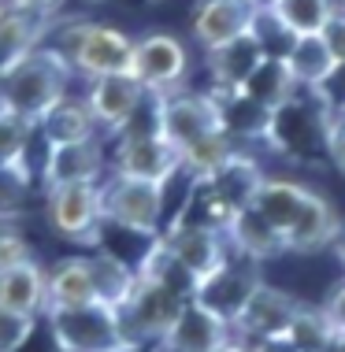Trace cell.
I'll return each mask as SVG.
<instances>
[{
    "mask_svg": "<svg viewBox=\"0 0 345 352\" xmlns=\"http://www.w3.org/2000/svg\"><path fill=\"white\" fill-rule=\"evenodd\" d=\"M216 352H256V349H249L245 341H234V338H230V341H223V345H219Z\"/></svg>",
    "mask_w": 345,
    "mask_h": 352,
    "instance_id": "41",
    "label": "cell"
},
{
    "mask_svg": "<svg viewBox=\"0 0 345 352\" xmlns=\"http://www.w3.org/2000/svg\"><path fill=\"white\" fill-rule=\"evenodd\" d=\"M160 245L194 274L197 285L230 260L227 234L216 230V226H208V223H197V219H178L175 226H167V230L160 234Z\"/></svg>",
    "mask_w": 345,
    "mask_h": 352,
    "instance_id": "10",
    "label": "cell"
},
{
    "mask_svg": "<svg viewBox=\"0 0 345 352\" xmlns=\"http://www.w3.org/2000/svg\"><path fill=\"white\" fill-rule=\"evenodd\" d=\"M37 330V316H23V311L0 308V352H23L26 341Z\"/></svg>",
    "mask_w": 345,
    "mask_h": 352,
    "instance_id": "33",
    "label": "cell"
},
{
    "mask_svg": "<svg viewBox=\"0 0 345 352\" xmlns=\"http://www.w3.org/2000/svg\"><path fill=\"white\" fill-rule=\"evenodd\" d=\"M112 352H164V349H160V341H123V345L119 349H112Z\"/></svg>",
    "mask_w": 345,
    "mask_h": 352,
    "instance_id": "39",
    "label": "cell"
},
{
    "mask_svg": "<svg viewBox=\"0 0 345 352\" xmlns=\"http://www.w3.org/2000/svg\"><path fill=\"white\" fill-rule=\"evenodd\" d=\"M101 175H104V148L97 138L45 148V186L101 182Z\"/></svg>",
    "mask_w": 345,
    "mask_h": 352,
    "instance_id": "18",
    "label": "cell"
},
{
    "mask_svg": "<svg viewBox=\"0 0 345 352\" xmlns=\"http://www.w3.org/2000/svg\"><path fill=\"white\" fill-rule=\"evenodd\" d=\"M30 204V167H26V152L12 160H0V223L26 215Z\"/></svg>",
    "mask_w": 345,
    "mask_h": 352,
    "instance_id": "30",
    "label": "cell"
},
{
    "mask_svg": "<svg viewBox=\"0 0 345 352\" xmlns=\"http://www.w3.org/2000/svg\"><path fill=\"white\" fill-rule=\"evenodd\" d=\"M71 74V63L41 41L0 74V111L26 126H37V119L67 97Z\"/></svg>",
    "mask_w": 345,
    "mask_h": 352,
    "instance_id": "1",
    "label": "cell"
},
{
    "mask_svg": "<svg viewBox=\"0 0 345 352\" xmlns=\"http://www.w3.org/2000/svg\"><path fill=\"white\" fill-rule=\"evenodd\" d=\"M4 4L23 8V12H37V15H52L56 8L63 4V0H4Z\"/></svg>",
    "mask_w": 345,
    "mask_h": 352,
    "instance_id": "38",
    "label": "cell"
},
{
    "mask_svg": "<svg viewBox=\"0 0 345 352\" xmlns=\"http://www.w3.org/2000/svg\"><path fill=\"white\" fill-rule=\"evenodd\" d=\"M93 300H97V289L90 274V256H71L49 271V308H79Z\"/></svg>",
    "mask_w": 345,
    "mask_h": 352,
    "instance_id": "26",
    "label": "cell"
},
{
    "mask_svg": "<svg viewBox=\"0 0 345 352\" xmlns=\"http://www.w3.org/2000/svg\"><path fill=\"white\" fill-rule=\"evenodd\" d=\"M223 234H227L230 249H234L238 256H249V260H256V263L275 260L279 252H286V234L279 230V226L267 223L253 204L230 215Z\"/></svg>",
    "mask_w": 345,
    "mask_h": 352,
    "instance_id": "19",
    "label": "cell"
},
{
    "mask_svg": "<svg viewBox=\"0 0 345 352\" xmlns=\"http://www.w3.org/2000/svg\"><path fill=\"white\" fill-rule=\"evenodd\" d=\"M152 93L141 85L134 74H104V78L90 82V93H85V104H90L93 119L104 134H123V130L134 126V116L141 111Z\"/></svg>",
    "mask_w": 345,
    "mask_h": 352,
    "instance_id": "11",
    "label": "cell"
},
{
    "mask_svg": "<svg viewBox=\"0 0 345 352\" xmlns=\"http://www.w3.org/2000/svg\"><path fill=\"white\" fill-rule=\"evenodd\" d=\"M45 215L49 226L67 241H101L104 208H101V182H71V186H49L45 197Z\"/></svg>",
    "mask_w": 345,
    "mask_h": 352,
    "instance_id": "8",
    "label": "cell"
},
{
    "mask_svg": "<svg viewBox=\"0 0 345 352\" xmlns=\"http://www.w3.org/2000/svg\"><path fill=\"white\" fill-rule=\"evenodd\" d=\"M49 19L52 15H37V12H23V8L0 4V74H4L19 56H26L30 49L45 41L49 34Z\"/></svg>",
    "mask_w": 345,
    "mask_h": 352,
    "instance_id": "23",
    "label": "cell"
},
{
    "mask_svg": "<svg viewBox=\"0 0 345 352\" xmlns=\"http://www.w3.org/2000/svg\"><path fill=\"white\" fill-rule=\"evenodd\" d=\"M312 93L323 100V108H327V111H345V63H338L331 78L323 82L320 89H312Z\"/></svg>",
    "mask_w": 345,
    "mask_h": 352,
    "instance_id": "36",
    "label": "cell"
},
{
    "mask_svg": "<svg viewBox=\"0 0 345 352\" xmlns=\"http://www.w3.org/2000/svg\"><path fill=\"white\" fill-rule=\"evenodd\" d=\"M97 130L101 126H97V119H93L85 97L79 100V97H71V93L37 119V134H41L45 148L49 145H74V141H93Z\"/></svg>",
    "mask_w": 345,
    "mask_h": 352,
    "instance_id": "22",
    "label": "cell"
},
{
    "mask_svg": "<svg viewBox=\"0 0 345 352\" xmlns=\"http://www.w3.org/2000/svg\"><path fill=\"white\" fill-rule=\"evenodd\" d=\"M338 208H334L323 193L309 189V201H304L297 223L286 230V252H320L331 249L334 237H338Z\"/></svg>",
    "mask_w": 345,
    "mask_h": 352,
    "instance_id": "20",
    "label": "cell"
},
{
    "mask_svg": "<svg viewBox=\"0 0 345 352\" xmlns=\"http://www.w3.org/2000/svg\"><path fill=\"white\" fill-rule=\"evenodd\" d=\"M130 74L138 78L152 97L186 89V74H189V49L182 45V37L152 30L145 37L134 41V67Z\"/></svg>",
    "mask_w": 345,
    "mask_h": 352,
    "instance_id": "9",
    "label": "cell"
},
{
    "mask_svg": "<svg viewBox=\"0 0 345 352\" xmlns=\"http://www.w3.org/2000/svg\"><path fill=\"white\" fill-rule=\"evenodd\" d=\"M101 208H104V223L123 226V230L141 237H156L160 215H164V186L112 175L101 182Z\"/></svg>",
    "mask_w": 345,
    "mask_h": 352,
    "instance_id": "4",
    "label": "cell"
},
{
    "mask_svg": "<svg viewBox=\"0 0 345 352\" xmlns=\"http://www.w3.org/2000/svg\"><path fill=\"white\" fill-rule=\"evenodd\" d=\"M219 100V126L234 141H267L271 134L275 111L264 108L260 100H253L245 89H212Z\"/></svg>",
    "mask_w": 345,
    "mask_h": 352,
    "instance_id": "17",
    "label": "cell"
},
{
    "mask_svg": "<svg viewBox=\"0 0 345 352\" xmlns=\"http://www.w3.org/2000/svg\"><path fill=\"white\" fill-rule=\"evenodd\" d=\"M0 4H4V0H0Z\"/></svg>",
    "mask_w": 345,
    "mask_h": 352,
    "instance_id": "44",
    "label": "cell"
},
{
    "mask_svg": "<svg viewBox=\"0 0 345 352\" xmlns=\"http://www.w3.org/2000/svg\"><path fill=\"white\" fill-rule=\"evenodd\" d=\"M45 319H49L52 345L60 352H112L130 341L119 308L101 300L79 304V308H49Z\"/></svg>",
    "mask_w": 345,
    "mask_h": 352,
    "instance_id": "3",
    "label": "cell"
},
{
    "mask_svg": "<svg viewBox=\"0 0 345 352\" xmlns=\"http://www.w3.org/2000/svg\"><path fill=\"white\" fill-rule=\"evenodd\" d=\"M304 201H309V186L301 182H290V178H264L260 189H256V201L253 208L260 212L271 226H279L286 234L290 226L297 223Z\"/></svg>",
    "mask_w": 345,
    "mask_h": 352,
    "instance_id": "25",
    "label": "cell"
},
{
    "mask_svg": "<svg viewBox=\"0 0 345 352\" xmlns=\"http://www.w3.org/2000/svg\"><path fill=\"white\" fill-rule=\"evenodd\" d=\"M34 252L30 245H26V237L15 230V226L0 223V271H12V267H23V263H30Z\"/></svg>",
    "mask_w": 345,
    "mask_h": 352,
    "instance_id": "34",
    "label": "cell"
},
{
    "mask_svg": "<svg viewBox=\"0 0 345 352\" xmlns=\"http://www.w3.org/2000/svg\"><path fill=\"white\" fill-rule=\"evenodd\" d=\"M90 274H93L97 300L112 304V308H123L127 297L134 293V282H138V267H130L127 260H119V256H112V252L90 256Z\"/></svg>",
    "mask_w": 345,
    "mask_h": 352,
    "instance_id": "28",
    "label": "cell"
},
{
    "mask_svg": "<svg viewBox=\"0 0 345 352\" xmlns=\"http://www.w3.org/2000/svg\"><path fill=\"white\" fill-rule=\"evenodd\" d=\"M45 45L56 49L85 82L104 74H130L134 67V37L112 23H63L49 26Z\"/></svg>",
    "mask_w": 345,
    "mask_h": 352,
    "instance_id": "2",
    "label": "cell"
},
{
    "mask_svg": "<svg viewBox=\"0 0 345 352\" xmlns=\"http://www.w3.org/2000/svg\"><path fill=\"white\" fill-rule=\"evenodd\" d=\"M282 60H286V67H290L293 82L301 85V89H320V85L334 74V67H338V56L331 52V45L323 34L293 37V45L286 49Z\"/></svg>",
    "mask_w": 345,
    "mask_h": 352,
    "instance_id": "24",
    "label": "cell"
},
{
    "mask_svg": "<svg viewBox=\"0 0 345 352\" xmlns=\"http://www.w3.org/2000/svg\"><path fill=\"white\" fill-rule=\"evenodd\" d=\"M282 338L290 341L297 352H334V338H338V330H334V322L327 319V311L301 308Z\"/></svg>",
    "mask_w": 345,
    "mask_h": 352,
    "instance_id": "31",
    "label": "cell"
},
{
    "mask_svg": "<svg viewBox=\"0 0 345 352\" xmlns=\"http://www.w3.org/2000/svg\"><path fill=\"white\" fill-rule=\"evenodd\" d=\"M297 89H301V85L293 82V74H290V67H286L282 56H267L260 67H256L253 78L245 82V93H249V97L260 100L264 108H271V111H279L286 100H293Z\"/></svg>",
    "mask_w": 345,
    "mask_h": 352,
    "instance_id": "29",
    "label": "cell"
},
{
    "mask_svg": "<svg viewBox=\"0 0 345 352\" xmlns=\"http://www.w3.org/2000/svg\"><path fill=\"white\" fill-rule=\"evenodd\" d=\"M189 297H182L178 289L149 278V274H138L134 282V293L127 297V304L119 308L123 327H127V338L134 341H160L175 327L178 311L186 308Z\"/></svg>",
    "mask_w": 345,
    "mask_h": 352,
    "instance_id": "7",
    "label": "cell"
},
{
    "mask_svg": "<svg viewBox=\"0 0 345 352\" xmlns=\"http://www.w3.org/2000/svg\"><path fill=\"white\" fill-rule=\"evenodd\" d=\"M331 249H334V256H338V263L345 267V219H342V226H338V237H334V245H331Z\"/></svg>",
    "mask_w": 345,
    "mask_h": 352,
    "instance_id": "40",
    "label": "cell"
},
{
    "mask_svg": "<svg viewBox=\"0 0 345 352\" xmlns=\"http://www.w3.org/2000/svg\"><path fill=\"white\" fill-rule=\"evenodd\" d=\"M256 19H260L256 0H197L189 26H194V37L200 49L212 52L219 45L256 30Z\"/></svg>",
    "mask_w": 345,
    "mask_h": 352,
    "instance_id": "13",
    "label": "cell"
},
{
    "mask_svg": "<svg viewBox=\"0 0 345 352\" xmlns=\"http://www.w3.org/2000/svg\"><path fill=\"white\" fill-rule=\"evenodd\" d=\"M234 152H238L234 141H230L223 130H216V134L194 141L189 148H182V167H186L197 182H205V178H212L216 170L223 167L230 156H234Z\"/></svg>",
    "mask_w": 345,
    "mask_h": 352,
    "instance_id": "32",
    "label": "cell"
},
{
    "mask_svg": "<svg viewBox=\"0 0 345 352\" xmlns=\"http://www.w3.org/2000/svg\"><path fill=\"white\" fill-rule=\"evenodd\" d=\"M264 278H260V271H256V260H249V256L227 260L216 274H208V278L197 285L194 300H200L205 308H212L216 316H223L230 327H234V319L242 316L245 300L253 297V289Z\"/></svg>",
    "mask_w": 345,
    "mask_h": 352,
    "instance_id": "12",
    "label": "cell"
},
{
    "mask_svg": "<svg viewBox=\"0 0 345 352\" xmlns=\"http://www.w3.org/2000/svg\"><path fill=\"white\" fill-rule=\"evenodd\" d=\"M223 341H230V322L223 316H216L212 308H205L200 300H186L175 327L160 338V349L164 352H216Z\"/></svg>",
    "mask_w": 345,
    "mask_h": 352,
    "instance_id": "14",
    "label": "cell"
},
{
    "mask_svg": "<svg viewBox=\"0 0 345 352\" xmlns=\"http://www.w3.org/2000/svg\"><path fill=\"white\" fill-rule=\"evenodd\" d=\"M208 56V74H212V89H245V82L256 74V67L267 60V49L260 34L249 30L234 41L219 45V49L205 52Z\"/></svg>",
    "mask_w": 345,
    "mask_h": 352,
    "instance_id": "16",
    "label": "cell"
},
{
    "mask_svg": "<svg viewBox=\"0 0 345 352\" xmlns=\"http://www.w3.org/2000/svg\"><path fill=\"white\" fill-rule=\"evenodd\" d=\"M182 170V152L156 130L152 122L149 130H123L119 134V148L112 160V175H127V178H141V182H156L167 186Z\"/></svg>",
    "mask_w": 345,
    "mask_h": 352,
    "instance_id": "5",
    "label": "cell"
},
{
    "mask_svg": "<svg viewBox=\"0 0 345 352\" xmlns=\"http://www.w3.org/2000/svg\"><path fill=\"white\" fill-rule=\"evenodd\" d=\"M338 8H342V12H345V0H338Z\"/></svg>",
    "mask_w": 345,
    "mask_h": 352,
    "instance_id": "43",
    "label": "cell"
},
{
    "mask_svg": "<svg viewBox=\"0 0 345 352\" xmlns=\"http://www.w3.org/2000/svg\"><path fill=\"white\" fill-rule=\"evenodd\" d=\"M156 130L164 134L178 152L189 148L194 141L216 134L219 126V100L212 89L194 93V89H175L156 97Z\"/></svg>",
    "mask_w": 345,
    "mask_h": 352,
    "instance_id": "6",
    "label": "cell"
},
{
    "mask_svg": "<svg viewBox=\"0 0 345 352\" xmlns=\"http://www.w3.org/2000/svg\"><path fill=\"white\" fill-rule=\"evenodd\" d=\"M323 37H327L331 52L338 56V63H345V12H342V8L331 15V23H327V30H323Z\"/></svg>",
    "mask_w": 345,
    "mask_h": 352,
    "instance_id": "37",
    "label": "cell"
},
{
    "mask_svg": "<svg viewBox=\"0 0 345 352\" xmlns=\"http://www.w3.org/2000/svg\"><path fill=\"white\" fill-rule=\"evenodd\" d=\"M0 308L23 311V316H45L49 311V271L37 260L0 271Z\"/></svg>",
    "mask_w": 345,
    "mask_h": 352,
    "instance_id": "21",
    "label": "cell"
},
{
    "mask_svg": "<svg viewBox=\"0 0 345 352\" xmlns=\"http://www.w3.org/2000/svg\"><path fill=\"white\" fill-rule=\"evenodd\" d=\"M256 4H260V8H271V4H275V0H256Z\"/></svg>",
    "mask_w": 345,
    "mask_h": 352,
    "instance_id": "42",
    "label": "cell"
},
{
    "mask_svg": "<svg viewBox=\"0 0 345 352\" xmlns=\"http://www.w3.org/2000/svg\"><path fill=\"white\" fill-rule=\"evenodd\" d=\"M286 34L304 37V34H323L331 23V15L338 12V0H275L271 8H264Z\"/></svg>",
    "mask_w": 345,
    "mask_h": 352,
    "instance_id": "27",
    "label": "cell"
},
{
    "mask_svg": "<svg viewBox=\"0 0 345 352\" xmlns=\"http://www.w3.org/2000/svg\"><path fill=\"white\" fill-rule=\"evenodd\" d=\"M301 311V304H297L290 293L275 289V285L260 282L253 289V297L245 300L242 316L234 319V327L242 330L245 338H256V341H267V338H282L286 330H290L293 316Z\"/></svg>",
    "mask_w": 345,
    "mask_h": 352,
    "instance_id": "15",
    "label": "cell"
},
{
    "mask_svg": "<svg viewBox=\"0 0 345 352\" xmlns=\"http://www.w3.org/2000/svg\"><path fill=\"white\" fill-rule=\"evenodd\" d=\"M323 148H327L331 164L345 170V111H327L323 122Z\"/></svg>",
    "mask_w": 345,
    "mask_h": 352,
    "instance_id": "35",
    "label": "cell"
}]
</instances>
